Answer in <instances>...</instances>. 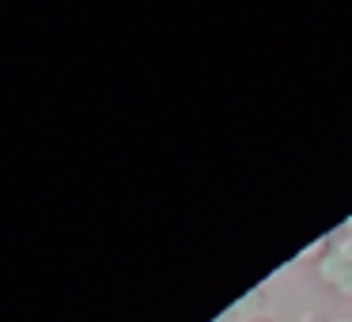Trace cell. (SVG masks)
<instances>
[{"mask_svg":"<svg viewBox=\"0 0 352 322\" xmlns=\"http://www.w3.org/2000/svg\"><path fill=\"white\" fill-rule=\"evenodd\" d=\"M318 281L329 292H337L341 299H352V258L341 243L329 246V254L318 261Z\"/></svg>","mask_w":352,"mask_h":322,"instance_id":"cell-1","label":"cell"},{"mask_svg":"<svg viewBox=\"0 0 352 322\" xmlns=\"http://www.w3.org/2000/svg\"><path fill=\"white\" fill-rule=\"evenodd\" d=\"M258 299H261V292H254V296H243V299H239V311L258 314Z\"/></svg>","mask_w":352,"mask_h":322,"instance_id":"cell-2","label":"cell"},{"mask_svg":"<svg viewBox=\"0 0 352 322\" xmlns=\"http://www.w3.org/2000/svg\"><path fill=\"white\" fill-rule=\"evenodd\" d=\"M243 322H280V319H273V314H265V311H258V314H246Z\"/></svg>","mask_w":352,"mask_h":322,"instance_id":"cell-3","label":"cell"},{"mask_svg":"<svg viewBox=\"0 0 352 322\" xmlns=\"http://www.w3.org/2000/svg\"><path fill=\"white\" fill-rule=\"evenodd\" d=\"M341 246L349 250V258H352V239H349V235H341Z\"/></svg>","mask_w":352,"mask_h":322,"instance_id":"cell-4","label":"cell"},{"mask_svg":"<svg viewBox=\"0 0 352 322\" xmlns=\"http://www.w3.org/2000/svg\"><path fill=\"white\" fill-rule=\"evenodd\" d=\"M344 235L352 239V216H349V220H344Z\"/></svg>","mask_w":352,"mask_h":322,"instance_id":"cell-5","label":"cell"},{"mask_svg":"<svg viewBox=\"0 0 352 322\" xmlns=\"http://www.w3.org/2000/svg\"><path fill=\"white\" fill-rule=\"evenodd\" d=\"M326 322H352V319H349V314H341V319H326Z\"/></svg>","mask_w":352,"mask_h":322,"instance_id":"cell-6","label":"cell"}]
</instances>
